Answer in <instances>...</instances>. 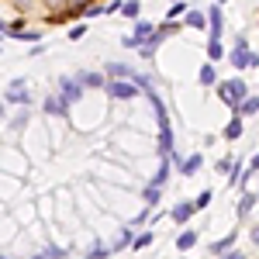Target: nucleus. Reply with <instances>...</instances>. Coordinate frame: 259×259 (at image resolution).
Here are the masks:
<instances>
[{
    "mask_svg": "<svg viewBox=\"0 0 259 259\" xmlns=\"http://www.w3.org/2000/svg\"><path fill=\"white\" fill-rule=\"evenodd\" d=\"M83 97V87H80V80H73V76H62L59 80V100L69 107V104H76V100Z\"/></svg>",
    "mask_w": 259,
    "mask_h": 259,
    "instance_id": "f257e3e1",
    "label": "nucleus"
},
{
    "mask_svg": "<svg viewBox=\"0 0 259 259\" xmlns=\"http://www.w3.org/2000/svg\"><path fill=\"white\" fill-rule=\"evenodd\" d=\"M107 94L118 97V100H132L135 94H139V87H135L132 80H114V83H107Z\"/></svg>",
    "mask_w": 259,
    "mask_h": 259,
    "instance_id": "f03ea898",
    "label": "nucleus"
},
{
    "mask_svg": "<svg viewBox=\"0 0 259 259\" xmlns=\"http://www.w3.org/2000/svg\"><path fill=\"white\" fill-rule=\"evenodd\" d=\"M194 214H197V204H194V200H180L177 207L169 211V218L177 221V225H187V221L194 218Z\"/></svg>",
    "mask_w": 259,
    "mask_h": 259,
    "instance_id": "7ed1b4c3",
    "label": "nucleus"
},
{
    "mask_svg": "<svg viewBox=\"0 0 259 259\" xmlns=\"http://www.w3.org/2000/svg\"><path fill=\"white\" fill-rule=\"evenodd\" d=\"M249 59H252V52H249L245 38H239L235 49H232V66H235V69H249Z\"/></svg>",
    "mask_w": 259,
    "mask_h": 259,
    "instance_id": "20e7f679",
    "label": "nucleus"
},
{
    "mask_svg": "<svg viewBox=\"0 0 259 259\" xmlns=\"http://www.w3.org/2000/svg\"><path fill=\"white\" fill-rule=\"evenodd\" d=\"M7 104H31V94H28L24 80H14L7 87Z\"/></svg>",
    "mask_w": 259,
    "mask_h": 259,
    "instance_id": "39448f33",
    "label": "nucleus"
},
{
    "mask_svg": "<svg viewBox=\"0 0 259 259\" xmlns=\"http://www.w3.org/2000/svg\"><path fill=\"white\" fill-rule=\"evenodd\" d=\"M207 28H211V38L221 41V31H225V14H221L218 4H214V7H211V14H207Z\"/></svg>",
    "mask_w": 259,
    "mask_h": 259,
    "instance_id": "423d86ee",
    "label": "nucleus"
},
{
    "mask_svg": "<svg viewBox=\"0 0 259 259\" xmlns=\"http://www.w3.org/2000/svg\"><path fill=\"white\" fill-rule=\"evenodd\" d=\"M200 166H204V156L200 152H194V156H187V159L180 162V177H194Z\"/></svg>",
    "mask_w": 259,
    "mask_h": 259,
    "instance_id": "0eeeda50",
    "label": "nucleus"
},
{
    "mask_svg": "<svg viewBox=\"0 0 259 259\" xmlns=\"http://www.w3.org/2000/svg\"><path fill=\"white\" fill-rule=\"evenodd\" d=\"M235 242H239V232H228L221 242L211 245V252H214V256H225V252H232V249H235Z\"/></svg>",
    "mask_w": 259,
    "mask_h": 259,
    "instance_id": "6e6552de",
    "label": "nucleus"
},
{
    "mask_svg": "<svg viewBox=\"0 0 259 259\" xmlns=\"http://www.w3.org/2000/svg\"><path fill=\"white\" fill-rule=\"evenodd\" d=\"M107 73H111L114 80H132V76H135V69H132L128 62H107Z\"/></svg>",
    "mask_w": 259,
    "mask_h": 259,
    "instance_id": "1a4fd4ad",
    "label": "nucleus"
},
{
    "mask_svg": "<svg viewBox=\"0 0 259 259\" xmlns=\"http://www.w3.org/2000/svg\"><path fill=\"white\" fill-rule=\"evenodd\" d=\"M228 187H232V190L245 187V166H242V159H235V166H232V173H228Z\"/></svg>",
    "mask_w": 259,
    "mask_h": 259,
    "instance_id": "9d476101",
    "label": "nucleus"
},
{
    "mask_svg": "<svg viewBox=\"0 0 259 259\" xmlns=\"http://www.w3.org/2000/svg\"><path fill=\"white\" fill-rule=\"evenodd\" d=\"M194 245H197V232H194V228H187V232H180V235H177V249L187 252V249H194Z\"/></svg>",
    "mask_w": 259,
    "mask_h": 259,
    "instance_id": "9b49d317",
    "label": "nucleus"
},
{
    "mask_svg": "<svg viewBox=\"0 0 259 259\" xmlns=\"http://www.w3.org/2000/svg\"><path fill=\"white\" fill-rule=\"evenodd\" d=\"M221 135H225V139H228V142L242 139V118H239V114H235V118H232V121H228V124H225V132H221Z\"/></svg>",
    "mask_w": 259,
    "mask_h": 259,
    "instance_id": "f8f14e48",
    "label": "nucleus"
},
{
    "mask_svg": "<svg viewBox=\"0 0 259 259\" xmlns=\"http://www.w3.org/2000/svg\"><path fill=\"white\" fill-rule=\"evenodd\" d=\"M159 197H162V187H152V183H149V187L142 190V200L149 204V211H152V207L159 204Z\"/></svg>",
    "mask_w": 259,
    "mask_h": 259,
    "instance_id": "ddd939ff",
    "label": "nucleus"
},
{
    "mask_svg": "<svg viewBox=\"0 0 259 259\" xmlns=\"http://www.w3.org/2000/svg\"><path fill=\"white\" fill-rule=\"evenodd\" d=\"M152 35H156V24H152V21H139V24H135V38L139 41H149Z\"/></svg>",
    "mask_w": 259,
    "mask_h": 259,
    "instance_id": "4468645a",
    "label": "nucleus"
},
{
    "mask_svg": "<svg viewBox=\"0 0 259 259\" xmlns=\"http://www.w3.org/2000/svg\"><path fill=\"white\" fill-rule=\"evenodd\" d=\"M256 200H259V194H242V200H239V218H249V211L256 207Z\"/></svg>",
    "mask_w": 259,
    "mask_h": 259,
    "instance_id": "2eb2a0df",
    "label": "nucleus"
},
{
    "mask_svg": "<svg viewBox=\"0 0 259 259\" xmlns=\"http://www.w3.org/2000/svg\"><path fill=\"white\" fill-rule=\"evenodd\" d=\"M259 111V97H245L239 104V118H249V114H256Z\"/></svg>",
    "mask_w": 259,
    "mask_h": 259,
    "instance_id": "dca6fc26",
    "label": "nucleus"
},
{
    "mask_svg": "<svg viewBox=\"0 0 259 259\" xmlns=\"http://www.w3.org/2000/svg\"><path fill=\"white\" fill-rule=\"evenodd\" d=\"M80 87L83 90H87V87H107V80L97 76V73H80Z\"/></svg>",
    "mask_w": 259,
    "mask_h": 259,
    "instance_id": "f3484780",
    "label": "nucleus"
},
{
    "mask_svg": "<svg viewBox=\"0 0 259 259\" xmlns=\"http://www.w3.org/2000/svg\"><path fill=\"white\" fill-rule=\"evenodd\" d=\"M135 242V232L132 228H121V235H118V242L111 245V252H118V249H124V245H132Z\"/></svg>",
    "mask_w": 259,
    "mask_h": 259,
    "instance_id": "a211bd4d",
    "label": "nucleus"
},
{
    "mask_svg": "<svg viewBox=\"0 0 259 259\" xmlns=\"http://www.w3.org/2000/svg\"><path fill=\"white\" fill-rule=\"evenodd\" d=\"M169 166H173V162H169V159H162V162H159V173L152 177V187H162V183L169 180Z\"/></svg>",
    "mask_w": 259,
    "mask_h": 259,
    "instance_id": "6ab92c4d",
    "label": "nucleus"
},
{
    "mask_svg": "<svg viewBox=\"0 0 259 259\" xmlns=\"http://www.w3.org/2000/svg\"><path fill=\"white\" fill-rule=\"evenodd\" d=\"M107 256H111V249H107V245H100V242H94V245L87 249V259H107Z\"/></svg>",
    "mask_w": 259,
    "mask_h": 259,
    "instance_id": "aec40b11",
    "label": "nucleus"
},
{
    "mask_svg": "<svg viewBox=\"0 0 259 259\" xmlns=\"http://www.w3.org/2000/svg\"><path fill=\"white\" fill-rule=\"evenodd\" d=\"M45 114H66V104L59 97H49L45 100Z\"/></svg>",
    "mask_w": 259,
    "mask_h": 259,
    "instance_id": "412c9836",
    "label": "nucleus"
},
{
    "mask_svg": "<svg viewBox=\"0 0 259 259\" xmlns=\"http://www.w3.org/2000/svg\"><path fill=\"white\" fill-rule=\"evenodd\" d=\"M187 24H190V28H197V31H204V24H207V21H204L200 11H187Z\"/></svg>",
    "mask_w": 259,
    "mask_h": 259,
    "instance_id": "4be33fe9",
    "label": "nucleus"
},
{
    "mask_svg": "<svg viewBox=\"0 0 259 259\" xmlns=\"http://www.w3.org/2000/svg\"><path fill=\"white\" fill-rule=\"evenodd\" d=\"M197 80H200V87H211V83L218 80V76H214V66H200V76H197Z\"/></svg>",
    "mask_w": 259,
    "mask_h": 259,
    "instance_id": "5701e85b",
    "label": "nucleus"
},
{
    "mask_svg": "<svg viewBox=\"0 0 259 259\" xmlns=\"http://www.w3.org/2000/svg\"><path fill=\"white\" fill-rule=\"evenodd\" d=\"M221 56H225V49H221V41H214V38H211V41H207V59L214 62V59H221Z\"/></svg>",
    "mask_w": 259,
    "mask_h": 259,
    "instance_id": "b1692460",
    "label": "nucleus"
},
{
    "mask_svg": "<svg viewBox=\"0 0 259 259\" xmlns=\"http://www.w3.org/2000/svg\"><path fill=\"white\" fill-rule=\"evenodd\" d=\"M139 0H128V4H121V14H124V18H139Z\"/></svg>",
    "mask_w": 259,
    "mask_h": 259,
    "instance_id": "393cba45",
    "label": "nucleus"
},
{
    "mask_svg": "<svg viewBox=\"0 0 259 259\" xmlns=\"http://www.w3.org/2000/svg\"><path fill=\"white\" fill-rule=\"evenodd\" d=\"M152 242V232H142V235H135V242H132V249H145Z\"/></svg>",
    "mask_w": 259,
    "mask_h": 259,
    "instance_id": "a878e982",
    "label": "nucleus"
},
{
    "mask_svg": "<svg viewBox=\"0 0 259 259\" xmlns=\"http://www.w3.org/2000/svg\"><path fill=\"white\" fill-rule=\"evenodd\" d=\"M41 252H45L49 259H62V256H66V249H59V245H45Z\"/></svg>",
    "mask_w": 259,
    "mask_h": 259,
    "instance_id": "bb28decb",
    "label": "nucleus"
},
{
    "mask_svg": "<svg viewBox=\"0 0 259 259\" xmlns=\"http://www.w3.org/2000/svg\"><path fill=\"white\" fill-rule=\"evenodd\" d=\"M232 166H235V159L225 156V159H218V173H232Z\"/></svg>",
    "mask_w": 259,
    "mask_h": 259,
    "instance_id": "cd10ccee",
    "label": "nucleus"
},
{
    "mask_svg": "<svg viewBox=\"0 0 259 259\" xmlns=\"http://www.w3.org/2000/svg\"><path fill=\"white\" fill-rule=\"evenodd\" d=\"M252 173H259V152L252 156V159H249V166H245V180L252 177Z\"/></svg>",
    "mask_w": 259,
    "mask_h": 259,
    "instance_id": "c85d7f7f",
    "label": "nucleus"
},
{
    "mask_svg": "<svg viewBox=\"0 0 259 259\" xmlns=\"http://www.w3.org/2000/svg\"><path fill=\"white\" fill-rule=\"evenodd\" d=\"M14 38H21V41H38L41 35H38V31H18V35H14Z\"/></svg>",
    "mask_w": 259,
    "mask_h": 259,
    "instance_id": "c756f323",
    "label": "nucleus"
},
{
    "mask_svg": "<svg viewBox=\"0 0 259 259\" xmlns=\"http://www.w3.org/2000/svg\"><path fill=\"white\" fill-rule=\"evenodd\" d=\"M183 11H187V7H183V4H173V7H169V21H173V24H177V14H183Z\"/></svg>",
    "mask_w": 259,
    "mask_h": 259,
    "instance_id": "7c9ffc66",
    "label": "nucleus"
},
{
    "mask_svg": "<svg viewBox=\"0 0 259 259\" xmlns=\"http://www.w3.org/2000/svg\"><path fill=\"white\" fill-rule=\"evenodd\" d=\"M194 204H197V211H200V207H207V204H211V190H204V194H200Z\"/></svg>",
    "mask_w": 259,
    "mask_h": 259,
    "instance_id": "2f4dec72",
    "label": "nucleus"
},
{
    "mask_svg": "<svg viewBox=\"0 0 259 259\" xmlns=\"http://www.w3.org/2000/svg\"><path fill=\"white\" fill-rule=\"evenodd\" d=\"M24 124H28V114H18V118H14V124H11V128H24Z\"/></svg>",
    "mask_w": 259,
    "mask_h": 259,
    "instance_id": "473e14b6",
    "label": "nucleus"
},
{
    "mask_svg": "<svg viewBox=\"0 0 259 259\" xmlns=\"http://www.w3.org/2000/svg\"><path fill=\"white\" fill-rule=\"evenodd\" d=\"M45 4H49L52 11H59V7H66V4H69V0H45Z\"/></svg>",
    "mask_w": 259,
    "mask_h": 259,
    "instance_id": "72a5a7b5",
    "label": "nucleus"
},
{
    "mask_svg": "<svg viewBox=\"0 0 259 259\" xmlns=\"http://www.w3.org/2000/svg\"><path fill=\"white\" fill-rule=\"evenodd\" d=\"M249 239H252V242L259 245V225H252V228H249Z\"/></svg>",
    "mask_w": 259,
    "mask_h": 259,
    "instance_id": "f704fd0d",
    "label": "nucleus"
},
{
    "mask_svg": "<svg viewBox=\"0 0 259 259\" xmlns=\"http://www.w3.org/2000/svg\"><path fill=\"white\" fill-rule=\"evenodd\" d=\"M218 259H245V256H242V252H235V249H232V252H225V256H218Z\"/></svg>",
    "mask_w": 259,
    "mask_h": 259,
    "instance_id": "c9c22d12",
    "label": "nucleus"
},
{
    "mask_svg": "<svg viewBox=\"0 0 259 259\" xmlns=\"http://www.w3.org/2000/svg\"><path fill=\"white\" fill-rule=\"evenodd\" d=\"M18 7L24 11V7H31V0H18Z\"/></svg>",
    "mask_w": 259,
    "mask_h": 259,
    "instance_id": "e433bc0d",
    "label": "nucleus"
},
{
    "mask_svg": "<svg viewBox=\"0 0 259 259\" xmlns=\"http://www.w3.org/2000/svg\"><path fill=\"white\" fill-rule=\"evenodd\" d=\"M31 259H49V256H45V252H38V256H31Z\"/></svg>",
    "mask_w": 259,
    "mask_h": 259,
    "instance_id": "4c0bfd02",
    "label": "nucleus"
},
{
    "mask_svg": "<svg viewBox=\"0 0 259 259\" xmlns=\"http://www.w3.org/2000/svg\"><path fill=\"white\" fill-rule=\"evenodd\" d=\"M0 114H4V107H0Z\"/></svg>",
    "mask_w": 259,
    "mask_h": 259,
    "instance_id": "58836bf2",
    "label": "nucleus"
},
{
    "mask_svg": "<svg viewBox=\"0 0 259 259\" xmlns=\"http://www.w3.org/2000/svg\"><path fill=\"white\" fill-rule=\"evenodd\" d=\"M0 259H7V256H0Z\"/></svg>",
    "mask_w": 259,
    "mask_h": 259,
    "instance_id": "ea45409f",
    "label": "nucleus"
},
{
    "mask_svg": "<svg viewBox=\"0 0 259 259\" xmlns=\"http://www.w3.org/2000/svg\"><path fill=\"white\" fill-rule=\"evenodd\" d=\"M173 4H177V0H173Z\"/></svg>",
    "mask_w": 259,
    "mask_h": 259,
    "instance_id": "a19ab883",
    "label": "nucleus"
}]
</instances>
